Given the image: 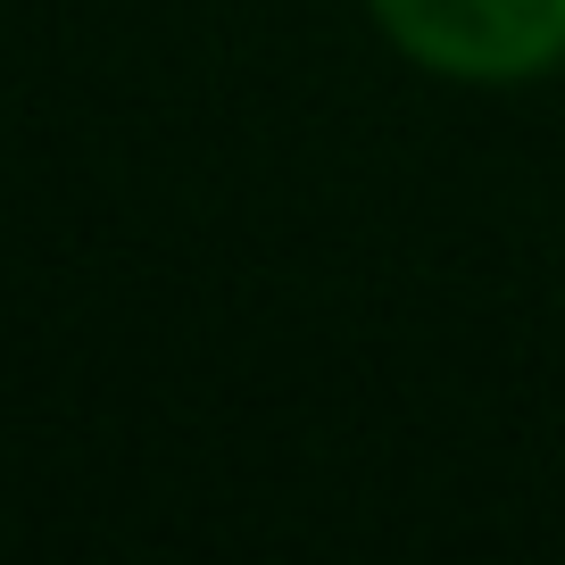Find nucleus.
<instances>
[{
  "label": "nucleus",
  "mask_w": 565,
  "mask_h": 565,
  "mask_svg": "<svg viewBox=\"0 0 565 565\" xmlns=\"http://www.w3.org/2000/svg\"><path fill=\"white\" fill-rule=\"evenodd\" d=\"M416 67L466 84H515L565 58V0H366Z\"/></svg>",
  "instance_id": "1"
}]
</instances>
